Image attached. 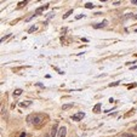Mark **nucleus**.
<instances>
[{"label": "nucleus", "instance_id": "9b49d317", "mask_svg": "<svg viewBox=\"0 0 137 137\" xmlns=\"http://www.w3.org/2000/svg\"><path fill=\"white\" fill-rule=\"evenodd\" d=\"M85 7H86V9H93L95 5H93L92 3H86V4H85Z\"/></svg>", "mask_w": 137, "mask_h": 137}, {"label": "nucleus", "instance_id": "1a4fd4ad", "mask_svg": "<svg viewBox=\"0 0 137 137\" xmlns=\"http://www.w3.org/2000/svg\"><path fill=\"white\" fill-rule=\"evenodd\" d=\"M72 14H73V10H69V11H68V12H66L64 15H63V19H66L67 17H69V16L72 15Z\"/></svg>", "mask_w": 137, "mask_h": 137}, {"label": "nucleus", "instance_id": "412c9836", "mask_svg": "<svg viewBox=\"0 0 137 137\" xmlns=\"http://www.w3.org/2000/svg\"><path fill=\"white\" fill-rule=\"evenodd\" d=\"M44 137H51V136H49V135H44Z\"/></svg>", "mask_w": 137, "mask_h": 137}, {"label": "nucleus", "instance_id": "4468645a", "mask_svg": "<svg viewBox=\"0 0 137 137\" xmlns=\"http://www.w3.org/2000/svg\"><path fill=\"white\" fill-rule=\"evenodd\" d=\"M117 85H119V81H115V82H110V84H109L110 87H112V86H117Z\"/></svg>", "mask_w": 137, "mask_h": 137}, {"label": "nucleus", "instance_id": "f3484780", "mask_svg": "<svg viewBox=\"0 0 137 137\" xmlns=\"http://www.w3.org/2000/svg\"><path fill=\"white\" fill-rule=\"evenodd\" d=\"M9 37H10V34H7L6 37H4V38H1V41H4V40H5V39H7Z\"/></svg>", "mask_w": 137, "mask_h": 137}, {"label": "nucleus", "instance_id": "aec40b11", "mask_svg": "<svg viewBox=\"0 0 137 137\" xmlns=\"http://www.w3.org/2000/svg\"><path fill=\"white\" fill-rule=\"evenodd\" d=\"M133 130H135V131H137V125H136L135 128H133Z\"/></svg>", "mask_w": 137, "mask_h": 137}, {"label": "nucleus", "instance_id": "f03ea898", "mask_svg": "<svg viewBox=\"0 0 137 137\" xmlns=\"http://www.w3.org/2000/svg\"><path fill=\"white\" fill-rule=\"evenodd\" d=\"M84 117H85V113H84V112H79V113H77V114H73L72 117H70V119H72L73 121H80Z\"/></svg>", "mask_w": 137, "mask_h": 137}, {"label": "nucleus", "instance_id": "20e7f679", "mask_svg": "<svg viewBox=\"0 0 137 137\" xmlns=\"http://www.w3.org/2000/svg\"><path fill=\"white\" fill-rule=\"evenodd\" d=\"M66 135H67V128L66 126H62L58 131V137H66Z\"/></svg>", "mask_w": 137, "mask_h": 137}, {"label": "nucleus", "instance_id": "f8f14e48", "mask_svg": "<svg viewBox=\"0 0 137 137\" xmlns=\"http://www.w3.org/2000/svg\"><path fill=\"white\" fill-rule=\"evenodd\" d=\"M35 30H37V27H35V26H33V27H30V28H29L28 33H33V32H35Z\"/></svg>", "mask_w": 137, "mask_h": 137}, {"label": "nucleus", "instance_id": "dca6fc26", "mask_svg": "<svg viewBox=\"0 0 137 137\" xmlns=\"http://www.w3.org/2000/svg\"><path fill=\"white\" fill-rule=\"evenodd\" d=\"M84 16H85V15H78L75 18H77V19H80V18H81V17H84Z\"/></svg>", "mask_w": 137, "mask_h": 137}, {"label": "nucleus", "instance_id": "423d86ee", "mask_svg": "<svg viewBox=\"0 0 137 137\" xmlns=\"http://www.w3.org/2000/svg\"><path fill=\"white\" fill-rule=\"evenodd\" d=\"M57 125H54L52 126V129H51V137H56V135H57Z\"/></svg>", "mask_w": 137, "mask_h": 137}, {"label": "nucleus", "instance_id": "f257e3e1", "mask_svg": "<svg viewBox=\"0 0 137 137\" xmlns=\"http://www.w3.org/2000/svg\"><path fill=\"white\" fill-rule=\"evenodd\" d=\"M30 119H33V123L34 125H40V124H43L44 123V119H43V117L41 115H39V114H35V115H30V117H28V120H30Z\"/></svg>", "mask_w": 137, "mask_h": 137}, {"label": "nucleus", "instance_id": "2eb2a0df", "mask_svg": "<svg viewBox=\"0 0 137 137\" xmlns=\"http://www.w3.org/2000/svg\"><path fill=\"white\" fill-rule=\"evenodd\" d=\"M121 137H135L133 135H131V133H124Z\"/></svg>", "mask_w": 137, "mask_h": 137}, {"label": "nucleus", "instance_id": "a211bd4d", "mask_svg": "<svg viewBox=\"0 0 137 137\" xmlns=\"http://www.w3.org/2000/svg\"><path fill=\"white\" fill-rule=\"evenodd\" d=\"M131 4H133V5H137V0H132V1H131Z\"/></svg>", "mask_w": 137, "mask_h": 137}, {"label": "nucleus", "instance_id": "0eeeda50", "mask_svg": "<svg viewBox=\"0 0 137 137\" xmlns=\"http://www.w3.org/2000/svg\"><path fill=\"white\" fill-rule=\"evenodd\" d=\"M92 112H93V113H100V112H101V103H97L96 106L92 108Z\"/></svg>", "mask_w": 137, "mask_h": 137}, {"label": "nucleus", "instance_id": "6ab92c4d", "mask_svg": "<svg viewBox=\"0 0 137 137\" xmlns=\"http://www.w3.org/2000/svg\"><path fill=\"white\" fill-rule=\"evenodd\" d=\"M21 137H26V133H24V132H22V133H21Z\"/></svg>", "mask_w": 137, "mask_h": 137}, {"label": "nucleus", "instance_id": "9d476101", "mask_svg": "<svg viewBox=\"0 0 137 137\" xmlns=\"http://www.w3.org/2000/svg\"><path fill=\"white\" fill-rule=\"evenodd\" d=\"M21 93H22V90H21V89H17V90H15V92H14V96H19Z\"/></svg>", "mask_w": 137, "mask_h": 137}, {"label": "nucleus", "instance_id": "7ed1b4c3", "mask_svg": "<svg viewBox=\"0 0 137 137\" xmlns=\"http://www.w3.org/2000/svg\"><path fill=\"white\" fill-rule=\"evenodd\" d=\"M49 7V5H45V6H40V7H38L37 10H35V12H34V16H39L43 11H45V10Z\"/></svg>", "mask_w": 137, "mask_h": 137}, {"label": "nucleus", "instance_id": "ddd939ff", "mask_svg": "<svg viewBox=\"0 0 137 137\" xmlns=\"http://www.w3.org/2000/svg\"><path fill=\"white\" fill-rule=\"evenodd\" d=\"M27 3H28V1H21V3H18V6H19V7L26 6V5H27Z\"/></svg>", "mask_w": 137, "mask_h": 137}, {"label": "nucleus", "instance_id": "4be33fe9", "mask_svg": "<svg viewBox=\"0 0 137 137\" xmlns=\"http://www.w3.org/2000/svg\"><path fill=\"white\" fill-rule=\"evenodd\" d=\"M135 18H137V15H136V16H135Z\"/></svg>", "mask_w": 137, "mask_h": 137}, {"label": "nucleus", "instance_id": "39448f33", "mask_svg": "<svg viewBox=\"0 0 137 137\" xmlns=\"http://www.w3.org/2000/svg\"><path fill=\"white\" fill-rule=\"evenodd\" d=\"M108 24V21L107 19H104L103 22H101V23H97V24H95L93 26V28H96V29H98V28H103V27H106Z\"/></svg>", "mask_w": 137, "mask_h": 137}, {"label": "nucleus", "instance_id": "6e6552de", "mask_svg": "<svg viewBox=\"0 0 137 137\" xmlns=\"http://www.w3.org/2000/svg\"><path fill=\"white\" fill-rule=\"evenodd\" d=\"M72 107H73V103H67V104H63V106H62V109L63 110H67V109H69Z\"/></svg>", "mask_w": 137, "mask_h": 137}]
</instances>
